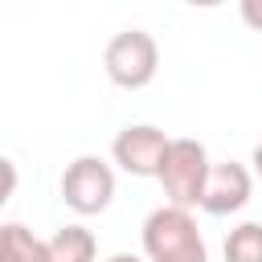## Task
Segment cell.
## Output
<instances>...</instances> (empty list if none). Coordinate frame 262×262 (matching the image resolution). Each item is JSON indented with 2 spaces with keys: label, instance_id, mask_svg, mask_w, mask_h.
Returning <instances> with one entry per match:
<instances>
[{
  "label": "cell",
  "instance_id": "obj_1",
  "mask_svg": "<svg viewBox=\"0 0 262 262\" xmlns=\"http://www.w3.org/2000/svg\"><path fill=\"white\" fill-rule=\"evenodd\" d=\"M143 258L147 262H209L192 209H180V205L151 209L143 221Z\"/></svg>",
  "mask_w": 262,
  "mask_h": 262
},
{
  "label": "cell",
  "instance_id": "obj_2",
  "mask_svg": "<svg viewBox=\"0 0 262 262\" xmlns=\"http://www.w3.org/2000/svg\"><path fill=\"white\" fill-rule=\"evenodd\" d=\"M209 151L201 139H172L168 156H164V168H160V184H164V196L168 205H180V209H196L201 196H205V180H209Z\"/></svg>",
  "mask_w": 262,
  "mask_h": 262
},
{
  "label": "cell",
  "instance_id": "obj_3",
  "mask_svg": "<svg viewBox=\"0 0 262 262\" xmlns=\"http://www.w3.org/2000/svg\"><path fill=\"white\" fill-rule=\"evenodd\" d=\"M102 70L119 90H143L160 70V45L143 29H123L106 41Z\"/></svg>",
  "mask_w": 262,
  "mask_h": 262
},
{
  "label": "cell",
  "instance_id": "obj_4",
  "mask_svg": "<svg viewBox=\"0 0 262 262\" xmlns=\"http://www.w3.org/2000/svg\"><path fill=\"white\" fill-rule=\"evenodd\" d=\"M115 196V172L106 160L98 156H78L74 164H66L61 172V201L78 213V217H94L111 205Z\"/></svg>",
  "mask_w": 262,
  "mask_h": 262
},
{
  "label": "cell",
  "instance_id": "obj_5",
  "mask_svg": "<svg viewBox=\"0 0 262 262\" xmlns=\"http://www.w3.org/2000/svg\"><path fill=\"white\" fill-rule=\"evenodd\" d=\"M172 147V135H164V127L156 123H131L115 135L111 156L127 176H160L164 156Z\"/></svg>",
  "mask_w": 262,
  "mask_h": 262
},
{
  "label": "cell",
  "instance_id": "obj_6",
  "mask_svg": "<svg viewBox=\"0 0 262 262\" xmlns=\"http://www.w3.org/2000/svg\"><path fill=\"white\" fill-rule=\"evenodd\" d=\"M250 196H254V172L246 164H237V160H225V164H213L209 168L201 209L213 213V217H229V213L246 209Z\"/></svg>",
  "mask_w": 262,
  "mask_h": 262
},
{
  "label": "cell",
  "instance_id": "obj_7",
  "mask_svg": "<svg viewBox=\"0 0 262 262\" xmlns=\"http://www.w3.org/2000/svg\"><path fill=\"white\" fill-rule=\"evenodd\" d=\"M0 262H49V246L33 229L4 221L0 225Z\"/></svg>",
  "mask_w": 262,
  "mask_h": 262
},
{
  "label": "cell",
  "instance_id": "obj_8",
  "mask_svg": "<svg viewBox=\"0 0 262 262\" xmlns=\"http://www.w3.org/2000/svg\"><path fill=\"white\" fill-rule=\"evenodd\" d=\"M49 262H94L98 258V237L86 225H66L53 237H45Z\"/></svg>",
  "mask_w": 262,
  "mask_h": 262
},
{
  "label": "cell",
  "instance_id": "obj_9",
  "mask_svg": "<svg viewBox=\"0 0 262 262\" xmlns=\"http://www.w3.org/2000/svg\"><path fill=\"white\" fill-rule=\"evenodd\" d=\"M225 262H262V225L242 221L225 233Z\"/></svg>",
  "mask_w": 262,
  "mask_h": 262
},
{
  "label": "cell",
  "instance_id": "obj_10",
  "mask_svg": "<svg viewBox=\"0 0 262 262\" xmlns=\"http://www.w3.org/2000/svg\"><path fill=\"white\" fill-rule=\"evenodd\" d=\"M237 12H242V25L262 33V0H237Z\"/></svg>",
  "mask_w": 262,
  "mask_h": 262
},
{
  "label": "cell",
  "instance_id": "obj_11",
  "mask_svg": "<svg viewBox=\"0 0 262 262\" xmlns=\"http://www.w3.org/2000/svg\"><path fill=\"white\" fill-rule=\"evenodd\" d=\"M250 164H254V176H258V180H262V143H258V147H254V156H250Z\"/></svg>",
  "mask_w": 262,
  "mask_h": 262
},
{
  "label": "cell",
  "instance_id": "obj_12",
  "mask_svg": "<svg viewBox=\"0 0 262 262\" xmlns=\"http://www.w3.org/2000/svg\"><path fill=\"white\" fill-rule=\"evenodd\" d=\"M106 262H147V258H139V254H111Z\"/></svg>",
  "mask_w": 262,
  "mask_h": 262
},
{
  "label": "cell",
  "instance_id": "obj_13",
  "mask_svg": "<svg viewBox=\"0 0 262 262\" xmlns=\"http://www.w3.org/2000/svg\"><path fill=\"white\" fill-rule=\"evenodd\" d=\"M184 4H192V8H217V4H225V0H184Z\"/></svg>",
  "mask_w": 262,
  "mask_h": 262
}]
</instances>
